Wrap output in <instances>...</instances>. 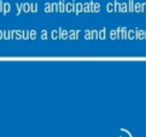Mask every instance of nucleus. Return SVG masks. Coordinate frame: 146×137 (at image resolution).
<instances>
[{
    "label": "nucleus",
    "mask_w": 146,
    "mask_h": 137,
    "mask_svg": "<svg viewBox=\"0 0 146 137\" xmlns=\"http://www.w3.org/2000/svg\"><path fill=\"white\" fill-rule=\"evenodd\" d=\"M65 12H75V4L74 2H66L65 4Z\"/></svg>",
    "instance_id": "nucleus-1"
},
{
    "label": "nucleus",
    "mask_w": 146,
    "mask_h": 137,
    "mask_svg": "<svg viewBox=\"0 0 146 137\" xmlns=\"http://www.w3.org/2000/svg\"><path fill=\"white\" fill-rule=\"evenodd\" d=\"M59 39L60 40H66V39H69V31H66V30H59Z\"/></svg>",
    "instance_id": "nucleus-2"
},
{
    "label": "nucleus",
    "mask_w": 146,
    "mask_h": 137,
    "mask_svg": "<svg viewBox=\"0 0 146 137\" xmlns=\"http://www.w3.org/2000/svg\"><path fill=\"white\" fill-rule=\"evenodd\" d=\"M75 12H76V13L83 12V4H82V2H76V4H75Z\"/></svg>",
    "instance_id": "nucleus-3"
},
{
    "label": "nucleus",
    "mask_w": 146,
    "mask_h": 137,
    "mask_svg": "<svg viewBox=\"0 0 146 137\" xmlns=\"http://www.w3.org/2000/svg\"><path fill=\"white\" fill-rule=\"evenodd\" d=\"M10 11H11V6H10V4H9V2H4V6H2V13L7 14Z\"/></svg>",
    "instance_id": "nucleus-4"
},
{
    "label": "nucleus",
    "mask_w": 146,
    "mask_h": 137,
    "mask_svg": "<svg viewBox=\"0 0 146 137\" xmlns=\"http://www.w3.org/2000/svg\"><path fill=\"white\" fill-rule=\"evenodd\" d=\"M136 39L145 40V30H136Z\"/></svg>",
    "instance_id": "nucleus-5"
},
{
    "label": "nucleus",
    "mask_w": 146,
    "mask_h": 137,
    "mask_svg": "<svg viewBox=\"0 0 146 137\" xmlns=\"http://www.w3.org/2000/svg\"><path fill=\"white\" fill-rule=\"evenodd\" d=\"M23 31H24V30H15L16 40H23Z\"/></svg>",
    "instance_id": "nucleus-6"
},
{
    "label": "nucleus",
    "mask_w": 146,
    "mask_h": 137,
    "mask_svg": "<svg viewBox=\"0 0 146 137\" xmlns=\"http://www.w3.org/2000/svg\"><path fill=\"white\" fill-rule=\"evenodd\" d=\"M23 12H31V4L30 2H23Z\"/></svg>",
    "instance_id": "nucleus-7"
},
{
    "label": "nucleus",
    "mask_w": 146,
    "mask_h": 137,
    "mask_svg": "<svg viewBox=\"0 0 146 137\" xmlns=\"http://www.w3.org/2000/svg\"><path fill=\"white\" fill-rule=\"evenodd\" d=\"M134 10H135V12H144V7H143V4H141V2H135Z\"/></svg>",
    "instance_id": "nucleus-8"
},
{
    "label": "nucleus",
    "mask_w": 146,
    "mask_h": 137,
    "mask_svg": "<svg viewBox=\"0 0 146 137\" xmlns=\"http://www.w3.org/2000/svg\"><path fill=\"white\" fill-rule=\"evenodd\" d=\"M121 12H129L128 2H121Z\"/></svg>",
    "instance_id": "nucleus-9"
},
{
    "label": "nucleus",
    "mask_w": 146,
    "mask_h": 137,
    "mask_svg": "<svg viewBox=\"0 0 146 137\" xmlns=\"http://www.w3.org/2000/svg\"><path fill=\"white\" fill-rule=\"evenodd\" d=\"M77 37H79V33H77V31H75V30L69 31V39H70V40H75V39H77Z\"/></svg>",
    "instance_id": "nucleus-10"
},
{
    "label": "nucleus",
    "mask_w": 146,
    "mask_h": 137,
    "mask_svg": "<svg viewBox=\"0 0 146 137\" xmlns=\"http://www.w3.org/2000/svg\"><path fill=\"white\" fill-rule=\"evenodd\" d=\"M106 10H107V12H115V4L114 2H109L106 5Z\"/></svg>",
    "instance_id": "nucleus-11"
},
{
    "label": "nucleus",
    "mask_w": 146,
    "mask_h": 137,
    "mask_svg": "<svg viewBox=\"0 0 146 137\" xmlns=\"http://www.w3.org/2000/svg\"><path fill=\"white\" fill-rule=\"evenodd\" d=\"M121 39L122 40H126L128 39V30L126 28H122V33H121Z\"/></svg>",
    "instance_id": "nucleus-12"
},
{
    "label": "nucleus",
    "mask_w": 146,
    "mask_h": 137,
    "mask_svg": "<svg viewBox=\"0 0 146 137\" xmlns=\"http://www.w3.org/2000/svg\"><path fill=\"white\" fill-rule=\"evenodd\" d=\"M128 39H129V40L136 39V31H134V30H128Z\"/></svg>",
    "instance_id": "nucleus-13"
},
{
    "label": "nucleus",
    "mask_w": 146,
    "mask_h": 137,
    "mask_svg": "<svg viewBox=\"0 0 146 137\" xmlns=\"http://www.w3.org/2000/svg\"><path fill=\"white\" fill-rule=\"evenodd\" d=\"M65 4L64 1H59L58 2V9H59V12H65Z\"/></svg>",
    "instance_id": "nucleus-14"
},
{
    "label": "nucleus",
    "mask_w": 146,
    "mask_h": 137,
    "mask_svg": "<svg viewBox=\"0 0 146 137\" xmlns=\"http://www.w3.org/2000/svg\"><path fill=\"white\" fill-rule=\"evenodd\" d=\"M4 40H11V30H4Z\"/></svg>",
    "instance_id": "nucleus-15"
},
{
    "label": "nucleus",
    "mask_w": 146,
    "mask_h": 137,
    "mask_svg": "<svg viewBox=\"0 0 146 137\" xmlns=\"http://www.w3.org/2000/svg\"><path fill=\"white\" fill-rule=\"evenodd\" d=\"M45 12H52V4L51 2H46L45 4Z\"/></svg>",
    "instance_id": "nucleus-16"
},
{
    "label": "nucleus",
    "mask_w": 146,
    "mask_h": 137,
    "mask_svg": "<svg viewBox=\"0 0 146 137\" xmlns=\"http://www.w3.org/2000/svg\"><path fill=\"white\" fill-rule=\"evenodd\" d=\"M134 6H135L134 1H133V0H129V1H128V7H129V12H135V10H134Z\"/></svg>",
    "instance_id": "nucleus-17"
},
{
    "label": "nucleus",
    "mask_w": 146,
    "mask_h": 137,
    "mask_svg": "<svg viewBox=\"0 0 146 137\" xmlns=\"http://www.w3.org/2000/svg\"><path fill=\"white\" fill-rule=\"evenodd\" d=\"M16 7H17V14H19L22 11H23V2H17L16 4Z\"/></svg>",
    "instance_id": "nucleus-18"
},
{
    "label": "nucleus",
    "mask_w": 146,
    "mask_h": 137,
    "mask_svg": "<svg viewBox=\"0 0 146 137\" xmlns=\"http://www.w3.org/2000/svg\"><path fill=\"white\" fill-rule=\"evenodd\" d=\"M110 37H111V40H116V39H118L117 30H111V33H110Z\"/></svg>",
    "instance_id": "nucleus-19"
},
{
    "label": "nucleus",
    "mask_w": 146,
    "mask_h": 137,
    "mask_svg": "<svg viewBox=\"0 0 146 137\" xmlns=\"http://www.w3.org/2000/svg\"><path fill=\"white\" fill-rule=\"evenodd\" d=\"M83 12H91V4L89 2L83 4Z\"/></svg>",
    "instance_id": "nucleus-20"
},
{
    "label": "nucleus",
    "mask_w": 146,
    "mask_h": 137,
    "mask_svg": "<svg viewBox=\"0 0 146 137\" xmlns=\"http://www.w3.org/2000/svg\"><path fill=\"white\" fill-rule=\"evenodd\" d=\"M85 39L86 40H92V30H86L85 31Z\"/></svg>",
    "instance_id": "nucleus-21"
},
{
    "label": "nucleus",
    "mask_w": 146,
    "mask_h": 137,
    "mask_svg": "<svg viewBox=\"0 0 146 137\" xmlns=\"http://www.w3.org/2000/svg\"><path fill=\"white\" fill-rule=\"evenodd\" d=\"M23 40H30V31L28 30L23 31Z\"/></svg>",
    "instance_id": "nucleus-22"
},
{
    "label": "nucleus",
    "mask_w": 146,
    "mask_h": 137,
    "mask_svg": "<svg viewBox=\"0 0 146 137\" xmlns=\"http://www.w3.org/2000/svg\"><path fill=\"white\" fill-rule=\"evenodd\" d=\"M51 37H52L53 40H57V39H59V31H57V30H53V31H52Z\"/></svg>",
    "instance_id": "nucleus-23"
},
{
    "label": "nucleus",
    "mask_w": 146,
    "mask_h": 137,
    "mask_svg": "<svg viewBox=\"0 0 146 137\" xmlns=\"http://www.w3.org/2000/svg\"><path fill=\"white\" fill-rule=\"evenodd\" d=\"M52 12H59L58 2H52Z\"/></svg>",
    "instance_id": "nucleus-24"
},
{
    "label": "nucleus",
    "mask_w": 146,
    "mask_h": 137,
    "mask_svg": "<svg viewBox=\"0 0 146 137\" xmlns=\"http://www.w3.org/2000/svg\"><path fill=\"white\" fill-rule=\"evenodd\" d=\"M105 29H102L99 30V40H105Z\"/></svg>",
    "instance_id": "nucleus-25"
},
{
    "label": "nucleus",
    "mask_w": 146,
    "mask_h": 137,
    "mask_svg": "<svg viewBox=\"0 0 146 137\" xmlns=\"http://www.w3.org/2000/svg\"><path fill=\"white\" fill-rule=\"evenodd\" d=\"M115 12H121V2H117L115 1Z\"/></svg>",
    "instance_id": "nucleus-26"
},
{
    "label": "nucleus",
    "mask_w": 146,
    "mask_h": 137,
    "mask_svg": "<svg viewBox=\"0 0 146 137\" xmlns=\"http://www.w3.org/2000/svg\"><path fill=\"white\" fill-rule=\"evenodd\" d=\"M92 39H99V31L98 30H92Z\"/></svg>",
    "instance_id": "nucleus-27"
},
{
    "label": "nucleus",
    "mask_w": 146,
    "mask_h": 137,
    "mask_svg": "<svg viewBox=\"0 0 146 137\" xmlns=\"http://www.w3.org/2000/svg\"><path fill=\"white\" fill-rule=\"evenodd\" d=\"M31 12H38V4L31 2Z\"/></svg>",
    "instance_id": "nucleus-28"
},
{
    "label": "nucleus",
    "mask_w": 146,
    "mask_h": 137,
    "mask_svg": "<svg viewBox=\"0 0 146 137\" xmlns=\"http://www.w3.org/2000/svg\"><path fill=\"white\" fill-rule=\"evenodd\" d=\"M99 11H100V4L94 2V12H99Z\"/></svg>",
    "instance_id": "nucleus-29"
},
{
    "label": "nucleus",
    "mask_w": 146,
    "mask_h": 137,
    "mask_svg": "<svg viewBox=\"0 0 146 137\" xmlns=\"http://www.w3.org/2000/svg\"><path fill=\"white\" fill-rule=\"evenodd\" d=\"M35 39H36V31L30 30V40H35Z\"/></svg>",
    "instance_id": "nucleus-30"
},
{
    "label": "nucleus",
    "mask_w": 146,
    "mask_h": 137,
    "mask_svg": "<svg viewBox=\"0 0 146 137\" xmlns=\"http://www.w3.org/2000/svg\"><path fill=\"white\" fill-rule=\"evenodd\" d=\"M47 37H48V36H47V31H46V30H42V33H41V39H42V40H47Z\"/></svg>",
    "instance_id": "nucleus-31"
},
{
    "label": "nucleus",
    "mask_w": 146,
    "mask_h": 137,
    "mask_svg": "<svg viewBox=\"0 0 146 137\" xmlns=\"http://www.w3.org/2000/svg\"><path fill=\"white\" fill-rule=\"evenodd\" d=\"M89 4H91V12H94V2L91 1Z\"/></svg>",
    "instance_id": "nucleus-32"
},
{
    "label": "nucleus",
    "mask_w": 146,
    "mask_h": 137,
    "mask_svg": "<svg viewBox=\"0 0 146 137\" xmlns=\"http://www.w3.org/2000/svg\"><path fill=\"white\" fill-rule=\"evenodd\" d=\"M4 40V30H0V41Z\"/></svg>",
    "instance_id": "nucleus-33"
},
{
    "label": "nucleus",
    "mask_w": 146,
    "mask_h": 137,
    "mask_svg": "<svg viewBox=\"0 0 146 137\" xmlns=\"http://www.w3.org/2000/svg\"><path fill=\"white\" fill-rule=\"evenodd\" d=\"M2 6H4V1H0V12H2Z\"/></svg>",
    "instance_id": "nucleus-34"
},
{
    "label": "nucleus",
    "mask_w": 146,
    "mask_h": 137,
    "mask_svg": "<svg viewBox=\"0 0 146 137\" xmlns=\"http://www.w3.org/2000/svg\"><path fill=\"white\" fill-rule=\"evenodd\" d=\"M145 40H146V30H145Z\"/></svg>",
    "instance_id": "nucleus-35"
}]
</instances>
